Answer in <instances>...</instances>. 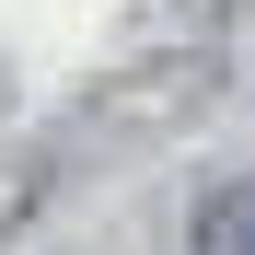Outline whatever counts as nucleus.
<instances>
[{
    "label": "nucleus",
    "instance_id": "1",
    "mask_svg": "<svg viewBox=\"0 0 255 255\" xmlns=\"http://www.w3.org/2000/svg\"><path fill=\"white\" fill-rule=\"evenodd\" d=\"M186 255H255V174H232V186H209V197H197Z\"/></svg>",
    "mask_w": 255,
    "mask_h": 255
}]
</instances>
